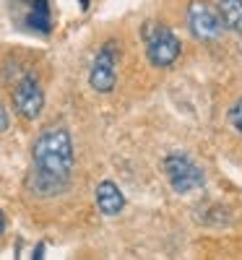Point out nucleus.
<instances>
[{
    "label": "nucleus",
    "mask_w": 242,
    "mask_h": 260,
    "mask_svg": "<svg viewBox=\"0 0 242 260\" xmlns=\"http://www.w3.org/2000/svg\"><path fill=\"white\" fill-rule=\"evenodd\" d=\"M73 167H76V154H73V138L68 127H60V125L45 127L32 146L29 187L42 198L60 195L71 185Z\"/></svg>",
    "instance_id": "1"
},
{
    "label": "nucleus",
    "mask_w": 242,
    "mask_h": 260,
    "mask_svg": "<svg viewBox=\"0 0 242 260\" xmlns=\"http://www.w3.org/2000/svg\"><path fill=\"white\" fill-rule=\"evenodd\" d=\"M143 45H146V57L154 68H169V65L177 62V57L183 52L177 34L164 24H146Z\"/></svg>",
    "instance_id": "2"
},
{
    "label": "nucleus",
    "mask_w": 242,
    "mask_h": 260,
    "mask_svg": "<svg viewBox=\"0 0 242 260\" xmlns=\"http://www.w3.org/2000/svg\"><path fill=\"white\" fill-rule=\"evenodd\" d=\"M117 62H120V45L104 42L99 52L94 55L92 71H89V86L97 94H109L117 83Z\"/></svg>",
    "instance_id": "3"
},
{
    "label": "nucleus",
    "mask_w": 242,
    "mask_h": 260,
    "mask_svg": "<svg viewBox=\"0 0 242 260\" xmlns=\"http://www.w3.org/2000/svg\"><path fill=\"white\" fill-rule=\"evenodd\" d=\"M164 172H167V180H169L172 190L180 192V195L203 187V182H206L203 169L193 159H188L185 154H169L164 159Z\"/></svg>",
    "instance_id": "4"
},
{
    "label": "nucleus",
    "mask_w": 242,
    "mask_h": 260,
    "mask_svg": "<svg viewBox=\"0 0 242 260\" xmlns=\"http://www.w3.org/2000/svg\"><path fill=\"white\" fill-rule=\"evenodd\" d=\"M188 24H190L193 37L201 39V42H216L219 37H222V29H224L216 8L211 3H206V0H195V3H190Z\"/></svg>",
    "instance_id": "5"
},
{
    "label": "nucleus",
    "mask_w": 242,
    "mask_h": 260,
    "mask_svg": "<svg viewBox=\"0 0 242 260\" xmlns=\"http://www.w3.org/2000/svg\"><path fill=\"white\" fill-rule=\"evenodd\" d=\"M13 110L24 120H37L45 110V91L37 76H24L13 89Z\"/></svg>",
    "instance_id": "6"
},
{
    "label": "nucleus",
    "mask_w": 242,
    "mask_h": 260,
    "mask_svg": "<svg viewBox=\"0 0 242 260\" xmlns=\"http://www.w3.org/2000/svg\"><path fill=\"white\" fill-rule=\"evenodd\" d=\"M97 206L104 216H117L125 208V195L112 180H102L97 185Z\"/></svg>",
    "instance_id": "7"
},
{
    "label": "nucleus",
    "mask_w": 242,
    "mask_h": 260,
    "mask_svg": "<svg viewBox=\"0 0 242 260\" xmlns=\"http://www.w3.org/2000/svg\"><path fill=\"white\" fill-rule=\"evenodd\" d=\"M216 13L222 18V26L242 37V0H219Z\"/></svg>",
    "instance_id": "8"
},
{
    "label": "nucleus",
    "mask_w": 242,
    "mask_h": 260,
    "mask_svg": "<svg viewBox=\"0 0 242 260\" xmlns=\"http://www.w3.org/2000/svg\"><path fill=\"white\" fill-rule=\"evenodd\" d=\"M26 26L39 31V34H47L52 26V16H50V0H32L29 13H26Z\"/></svg>",
    "instance_id": "9"
},
{
    "label": "nucleus",
    "mask_w": 242,
    "mask_h": 260,
    "mask_svg": "<svg viewBox=\"0 0 242 260\" xmlns=\"http://www.w3.org/2000/svg\"><path fill=\"white\" fill-rule=\"evenodd\" d=\"M229 122L242 133V99H237V102L229 107Z\"/></svg>",
    "instance_id": "10"
},
{
    "label": "nucleus",
    "mask_w": 242,
    "mask_h": 260,
    "mask_svg": "<svg viewBox=\"0 0 242 260\" xmlns=\"http://www.w3.org/2000/svg\"><path fill=\"white\" fill-rule=\"evenodd\" d=\"M6 130H8V115L3 110V104H0V133H6Z\"/></svg>",
    "instance_id": "11"
},
{
    "label": "nucleus",
    "mask_w": 242,
    "mask_h": 260,
    "mask_svg": "<svg viewBox=\"0 0 242 260\" xmlns=\"http://www.w3.org/2000/svg\"><path fill=\"white\" fill-rule=\"evenodd\" d=\"M6 232V216H3V211H0V234Z\"/></svg>",
    "instance_id": "12"
}]
</instances>
